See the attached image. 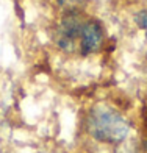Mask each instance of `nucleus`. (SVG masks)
Returning a JSON list of instances; mask_svg holds the SVG:
<instances>
[{"mask_svg": "<svg viewBox=\"0 0 147 153\" xmlns=\"http://www.w3.org/2000/svg\"><path fill=\"white\" fill-rule=\"evenodd\" d=\"M83 20L80 17L78 13L71 11L64 14V17L61 19L60 27H58V33H57V42L60 48L66 52H71L75 41L80 39V33H81V27H83Z\"/></svg>", "mask_w": 147, "mask_h": 153, "instance_id": "f03ea898", "label": "nucleus"}, {"mask_svg": "<svg viewBox=\"0 0 147 153\" xmlns=\"http://www.w3.org/2000/svg\"><path fill=\"white\" fill-rule=\"evenodd\" d=\"M146 149H147V142H146Z\"/></svg>", "mask_w": 147, "mask_h": 153, "instance_id": "39448f33", "label": "nucleus"}, {"mask_svg": "<svg viewBox=\"0 0 147 153\" xmlns=\"http://www.w3.org/2000/svg\"><path fill=\"white\" fill-rule=\"evenodd\" d=\"M86 128L96 141L103 144H119L128 136L130 123L119 111L105 105H97L89 111Z\"/></svg>", "mask_w": 147, "mask_h": 153, "instance_id": "f257e3e1", "label": "nucleus"}, {"mask_svg": "<svg viewBox=\"0 0 147 153\" xmlns=\"http://www.w3.org/2000/svg\"><path fill=\"white\" fill-rule=\"evenodd\" d=\"M80 52L81 55H91L99 52L103 42V30L97 20H86L80 33Z\"/></svg>", "mask_w": 147, "mask_h": 153, "instance_id": "7ed1b4c3", "label": "nucleus"}, {"mask_svg": "<svg viewBox=\"0 0 147 153\" xmlns=\"http://www.w3.org/2000/svg\"><path fill=\"white\" fill-rule=\"evenodd\" d=\"M135 20H136V24H138L139 28L144 30L146 34H147V10L139 11L138 14H136V17H135Z\"/></svg>", "mask_w": 147, "mask_h": 153, "instance_id": "20e7f679", "label": "nucleus"}]
</instances>
